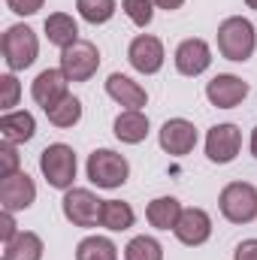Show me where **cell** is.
Wrapping results in <instances>:
<instances>
[{
  "instance_id": "34",
  "label": "cell",
  "mask_w": 257,
  "mask_h": 260,
  "mask_svg": "<svg viewBox=\"0 0 257 260\" xmlns=\"http://www.w3.org/2000/svg\"><path fill=\"white\" fill-rule=\"evenodd\" d=\"M251 154L257 157V127L251 130Z\"/></svg>"
},
{
  "instance_id": "14",
  "label": "cell",
  "mask_w": 257,
  "mask_h": 260,
  "mask_svg": "<svg viewBox=\"0 0 257 260\" xmlns=\"http://www.w3.org/2000/svg\"><path fill=\"white\" fill-rule=\"evenodd\" d=\"M173 233H176V239L182 245L197 248V245L209 242V236H212V218L203 209H182V218H179V224H176Z\"/></svg>"
},
{
  "instance_id": "16",
  "label": "cell",
  "mask_w": 257,
  "mask_h": 260,
  "mask_svg": "<svg viewBox=\"0 0 257 260\" xmlns=\"http://www.w3.org/2000/svg\"><path fill=\"white\" fill-rule=\"evenodd\" d=\"M106 94H109L118 106H124V109H139V112H142V106L148 103L145 88H142L139 82H133L130 76H121V73H112V76L106 79Z\"/></svg>"
},
{
  "instance_id": "12",
  "label": "cell",
  "mask_w": 257,
  "mask_h": 260,
  "mask_svg": "<svg viewBox=\"0 0 257 260\" xmlns=\"http://www.w3.org/2000/svg\"><path fill=\"white\" fill-rule=\"evenodd\" d=\"M160 148L173 157H185L191 154L194 145H197V127L185 118H170L164 127H160Z\"/></svg>"
},
{
  "instance_id": "28",
  "label": "cell",
  "mask_w": 257,
  "mask_h": 260,
  "mask_svg": "<svg viewBox=\"0 0 257 260\" xmlns=\"http://www.w3.org/2000/svg\"><path fill=\"white\" fill-rule=\"evenodd\" d=\"M0 88H3V97H0V106H3L6 112H12V106L18 103V94H21V85H18V79H15L12 73H6V76H0Z\"/></svg>"
},
{
  "instance_id": "30",
  "label": "cell",
  "mask_w": 257,
  "mask_h": 260,
  "mask_svg": "<svg viewBox=\"0 0 257 260\" xmlns=\"http://www.w3.org/2000/svg\"><path fill=\"white\" fill-rule=\"evenodd\" d=\"M43 3H46V0H6V6H9L15 15H34V12L43 9Z\"/></svg>"
},
{
  "instance_id": "31",
  "label": "cell",
  "mask_w": 257,
  "mask_h": 260,
  "mask_svg": "<svg viewBox=\"0 0 257 260\" xmlns=\"http://www.w3.org/2000/svg\"><path fill=\"white\" fill-rule=\"evenodd\" d=\"M15 236H18V230H15V218H12V212L3 209V215H0V239H3V245L12 242Z\"/></svg>"
},
{
  "instance_id": "2",
  "label": "cell",
  "mask_w": 257,
  "mask_h": 260,
  "mask_svg": "<svg viewBox=\"0 0 257 260\" xmlns=\"http://www.w3.org/2000/svg\"><path fill=\"white\" fill-rule=\"evenodd\" d=\"M130 176V164L124 154H118V151H112V148H97V151H91V157H88V179L97 185V188H103V191H115V188H121L124 182H127Z\"/></svg>"
},
{
  "instance_id": "18",
  "label": "cell",
  "mask_w": 257,
  "mask_h": 260,
  "mask_svg": "<svg viewBox=\"0 0 257 260\" xmlns=\"http://www.w3.org/2000/svg\"><path fill=\"white\" fill-rule=\"evenodd\" d=\"M46 37H49L52 46H58V49L64 52L73 43H79V24H76V18L67 15V12H52V15L46 18Z\"/></svg>"
},
{
  "instance_id": "23",
  "label": "cell",
  "mask_w": 257,
  "mask_h": 260,
  "mask_svg": "<svg viewBox=\"0 0 257 260\" xmlns=\"http://www.w3.org/2000/svg\"><path fill=\"white\" fill-rule=\"evenodd\" d=\"M76 260H118V248L106 236H88L76 245Z\"/></svg>"
},
{
  "instance_id": "11",
  "label": "cell",
  "mask_w": 257,
  "mask_h": 260,
  "mask_svg": "<svg viewBox=\"0 0 257 260\" xmlns=\"http://www.w3.org/2000/svg\"><path fill=\"white\" fill-rule=\"evenodd\" d=\"M67 85H70V79L64 76V70H43V73L34 79V85H30V97H34L37 106H43V112H46V109L58 106L67 94H70Z\"/></svg>"
},
{
  "instance_id": "19",
  "label": "cell",
  "mask_w": 257,
  "mask_h": 260,
  "mask_svg": "<svg viewBox=\"0 0 257 260\" xmlns=\"http://www.w3.org/2000/svg\"><path fill=\"white\" fill-rule=\"evenodd\" d=\"M34 133H37V121H34V115L30 112H6L3 118H0V136H3V142H12V145H18V142H27V139H34Z\"/></svg>"
},
{
  "instance_id": "7",
  "label": "cell",
  "mask_w": 257,
  "mask_h": 260,
  "mask_svg": "<svg viewBox=\"0 0 257 260\" xmlns=\"http://www.w3.org/2000/svg\"><path fill=\"white\" fill-rule=\"evenodd\" d=\"M97 67H100V52L88 40H79L61 52V70L70 82H88L97 73Z\"/></svg>"
},
{
  "instance_id": "24",
  "label": "cell",
  "mask_w": 257,
  "mask_h": 260,
  "mask_svg": "<svg viewBox=\"0 0 257 260\" xmlns=\"http://www.w3.org/2000/svg\"><path fill=\"white\" fill-rule=\"evenodd\" d=\"M46 118H49L55 127H73V124H79V118H82V103H79V97L67 94L58 106L46 109Z\"/></svg>"
},
{
  "instance_id": "32",
  "label": "cell",
  "mask_w": 257,
  "mask_h": 260,
  "mask_svg": "<svg viewBox=\"0 0 257 260\" xmlns=\"http://www.w3.org/2000/svg\"><path fill=\"white\" fill-rule=\"evenodd\" d=\"M233 260H257V239H245L236 245L233 251Z\"/></svg>"
},
{
  "instance_id": "22",
  "label": "cell",
  "mask_w": 257,
  "mask_h": 260,
  "mask_svg": "<svg viewBox=\"0 0 257 260\" xmlns=\"http://www.w3.org/2000/svg\"><path fill=\"white\" fill-rule=\"evenodd\" d=\"M43 239L30 230L18 233L12 242L3 245V260H43Z\"/></svg>"
},
{
  "instance_id": "6",
  "label": "cell",
  "mask_w": 257,
  "mask_h": 260,
  "mask_svg": "<svg viewBox=\"0 0 257 260\" xmlns=\"http://www.w3.org/2000/svg\"><path fill=\"white\" fill-rule=\"evenodd\" d=\"M61 209L73 227H97L100 212H103V200H97L88 188H70L61 200Z\"/></svg>"
},
{
  "instance_id": "29",
  "label": "cell",
  "mask_w": 257,
  "mask_h": 260,
  "mask_svg": "<svg viewBox=\"0 0 257 260\" xmlns=\"http://www.w3.org/2000/svg\"><path fill=\"white\" fill-rule=\"evenodd\" d=\"M18 173V151L12 142H3L0 145V179H9Z\"/></svg>"
},
{
  "instance_id": "10",
  "label": "cell",
  "mask_w": 257,
  "mask_h": 260,
  "mask_svg": "<svg viewBox=\"0 0 257 260\" xmlns=\"http://www.w3.org/2000/svg\"><path fill=\"white\" fill-rule=\"evenodd\" d=\"M206 97L218 109H233V106H239L248 97V82H242L233 73H221V76H215L206 85Z\"/></svg>"
},
{
  "instance_id": "9",
  "label": "cell",
  "mask_w": 257,
  "mask_h": 260,
  "mask_svg": "<svg viewBox=\"0 0 257 260\" xmlns=\"http://www.w3.org/2000/svg\"><path fill=\"white\" fill-rule=\"evenodd\" d=\"M164 43L157 37H148V34H139L127 49V61L136 73L142 76H154L160 67H164Z\"/></svg>"
},
{
  "instance_id": "20",
  "label": "cell",
  "mask_w": 257,
  "mask_h": 260,
  "mask_svg": "<svg viewBox=\"0 0 257 260\" xmlns=\"http://www.w3.org/2000/svg\"><path fill=\"white\" fill-rule=\"evenodd\" d=\"M115 136L121 139V142H127V145H139L145 136H148V118L139 112V109H124L118 118H115Z\"/></svg>"
},
{
  "instance_id": "8",
  "label": "cell",
  "mask_w": 257,
  "mask_h": 260,
  "mask_svg": "<svg viewBox=\"0 0 257 260\" xmlns=\"http://www.w3.org/2000/svg\"><path fill=\"white\" fill-rule=\"evenodd\" d=\"M242 148V130L236 124H215L206 133V157L212 164H230Z\"/></svg>"
},
{
  "instance_id": "35",
  "label": "cell",
  "mask_w": 257,
  "mask_h": 260,
  "mask_svg": "<svg viewBox=\"0 0 257 260\" xmlns=\"http://www.w3.org/2000/svg\"><path fill=\"white\" fill-rule=\"evenodd\" d=\"M248 3V9H257V0H245Z\"/></svg>"
},
{
  "instance_id": "25",
  "label": "cell",
  "mask_w": 257,
  "mask_h": 260,
  "mask_svg": "<svg viewBox=\"0 0 257 260\" xmlns=\"http://www.w3.org/2000/svg\"><path fill=\"white\" fill-rule=\"evenodd\" d=\"M76 9L88 24H106L115 15V0H76Z\"/></svg>"
},
{
  "instance_id": "5",
  "label": "cell",
  "mask_w": 257,
  "mask_h": 260,
  "mask_svg": "<svg viewBox=\"0 0 257 260\" xmlns=\"http://www.w3.org/2000/svg\"><path fill=\"white\" fill-rule=\"evenodd\" d=\"M218 209L230 224H251L257 218V188L248 182H230L218 197Z\"/></svg>"
},
{
  "instance_id": "27",
  "label": "cell",
  "mask_w": 257,
  "mask_h": 260,
  "mask_svg": "<svg viewBox=\"0 0 257 260\" xmlns=\"http://www.w3.org/2000/svg\"><path fill=\"white\" fill-rule=\"evenodd\" d=\"M121 9L127 12V18L139 27H148L154 18V0H121Z\"/></svg>"
},
{
  "instance_id": "4",
  "label": "cell",
  "mask_w": 257,
  "mask_h": 260,
  "mask_svg": "<svg viewBox=\"0 0 257 260\" xmlns=\"http://www.w3.org/2000/svg\"><path fill=\"white\" fill-rule=\"evenodd\" d=\"M40 170H43V176L52 188L70 191L73 182H76V151L64 142L46 145L43 154H40Z\"/></svg>"
},
{
  "instance_id": "17",
  "label": "cell",
  "mask_w": 257,
  "mask_h": 260,
  "mask_svg": "<svg viewBox=\"0 0 257 260\" xmlns=\"http://www.w3.org/2000/svg\"><path fill=\"white\" fill-rule=\"evenodd\" d=\"M145 218H148V224L157 227V230H176V224H179V218H182V203H179L176 197H157V200L148 203Z\"/></svg>"
},
{
  "instance_id": "33",
  "label": "cell",
  "mask_w": 257,
  "mask_h": 260,
  "mask_svg": "<svg viewBox=\"0 0 257 260\" xmlns=\"http://www.w3.org/2000/svg\"><path fill=\"white\" fill-rule=\"evenodd\" d=\"M185 0H154V6H160V9H167V12H173V9H179Z\"/></svg>"
},
{
  "instance_id": "26",
  "label": "cell",
  "mask_w": 257,
  "mask_h": 260,
  "mask_svg": "<svg viewBox=\"0 0 257 260\" xmlns=\"http://www.w3.org/2000/svg\"><path fill=\"white\" fill-rule=\"evenodd\" d=\"M124 260H164V248L151 236H133L124 248Z\"/></svg>"
},
{
  "instance_id": "21",
  "label": "cell",
  "mask_w": 257,
  "mask_h": 260,
  "mask_svg": "<svg viewBox=\"0 0 257 260\" xmlns=\"http://www.w3.org/2000/svg\"><path fill=\"white\" fill-rule=\"evenodd\" d=\"M136 221V212L130 203H121V200H103V212H100V227L112 230V233H121V230H130Z\"/></svg>"
},
{
  "instance_id": "13",
  "label": "cell",
  "mask_w": 257,
  "mask_h": 260,
  "mask_svg": "<svg viewBox=\"0 0 257 260\" xmlns=\"http://www.w3.org/2000/svg\"><path fill=\"white\" fill-rule=\"evenodd\" d=\"M34 200H37V185L27 173H15L0 182V206L6 212H21L34 206Z\"/></svg>"
},
{
  "instance_id": "3",
  "label": "cell",
  "mask_w": 257,
  "mask_h": 260,
  "mask_svg": "<svg viewBox=\"0 0 257 260\" xmlns=\"http://www.w3.org/2000/svg\"><path fill=\"white\" fill-rule=\"evenodd\" d=\"M0 49H3L6 67H9L12 73H18V70H27V67L37 61V55H40V40H37V34H34L27 24H12V27H6L3 40H0Z\"/></svg>"
},
{
  "instance_id": "1",
  "label": "cell",
  "mask_w": 257,
  "mask_h": 260,
  "mask_svg": "<svg viewBox=\"0 0 257 260\" xmlns=\"http://www.w3.org/2000/svg\"><path fill=\"white\" fill-rule=\"evenodd\" d=\"M257 49L254 24L242 15H230L218 24V52L227 61H248Z\"/></svg>"
},
{
  "instance_id": "15",
  "label": "cell",
  "mask_w": 257,
  "mask_h": 260,
  "mask_svg": "<svg viewBox=\"0 0 257 260\" xmlns=\"http://www.w3.org/2000/svg\"><path fill=\"white\" fill-rule=\"evenodd\" d=\"M212 64V49L206 40H185L179 49H176V70L182 76H200L206 73Z\"/></svg>"
}]
</instances>
